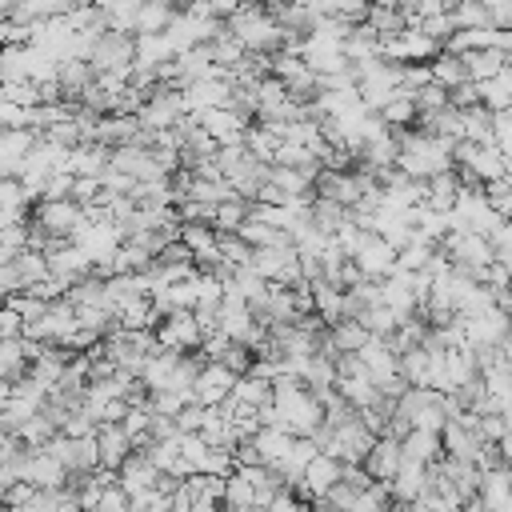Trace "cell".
Instances as JSON below:
<instances>
[{
  "label": "cell",
  "mask_w": 512,
  "mask_h": 512,
  "mask_svg": "<svg viewBox=\"0 0 512 512\" xmlns=\"http://www.w3.org/2000/svg\"><path fill=\"white\" fill-rule=\"evenodd\" d=\"M448 16H452V28H480V24H488L480 0H452Z\"/></svg>",
  "instance_id": "16"
},
{
  "label": "cell",
  "mask_w": 512,
  "mask_h": 512,
  "mask_svg": "<svg viewBox=\"0 0 512 512\" xmlns=\"http://www.w3.org/2000/svg\"><path fill=\"white\" fill-rule=\"evenodd\" d=\"M204 48H208V56H212V64H216V68H232V64H240V60L248 56V52H244V48H240L224 28H220L212 40H204Z\"/></svg>",
  "instance_id": "14"
},
{
  "label": "cell",
  "mask_w": 512,
  "mask_h": 512,
  "mask_svg": "<svg viewBox=\"0 0 512 512\" xmlns=\"http://www.w3.org/2000/svg\"><path fill=\"white\" fill-rule=\"evenodd\" d=\"M16 4H20V0H0V20H8V16L16 12Z\"/></svg>",
  "instance_id": "20"
},
{
  "label": "cell",
  "mask_w": 512,
  "mask_h": 512,
  "mask_svg": "<svg viewBox=\"0 0 512 512\" xmlns=\"http://www.w3.org/2000/svg\"><path fill=\"white\" fill-rule=\"evenodd\" d=\"M376 116H380L388 128H408V124H416V104H412L408 92H392V96L376 108Z\"/></svg>",
  "instance_id": "13"
},
{
  "label": "cell",
  "mask_w": 512,
  "mask_h": 512,
  "mask_svg": "<svg viewBox=\"0 0 512 512\" xmlns=\"http://www.w3.org/2000/svg\"><path fill=\"white\" fill-rule=\"evenodd\" d=\"M348 260L360 268L364 280H384V276H392V268H396V248H392L388 240H380L376 232H368V236L360 240V248H356Z\"/></svg>",
  "instance_id": "6"
},
{
  "label": "cell",
  "mask_w": 512,
  "mask_h": 512,
  "mask_svg": "<svg viewBox=\"0 0 512 512\" xmlns=\"http://www.w3.org/2000/svg\"><path fill=\"white\" fill-rule=\"evenodd\" d=\"M248 204H252V200H244V196L220 200V204H216V216H212V228H216V232H236L240 220L248 216Z\"/></svg>",
  "instance_id": "15"
},
{
  "label": "cell",
  "mask_w": 512,
  "mask_h": 512,
  "mask_svg": "<svg viewBox=\"0 0 512 512\" xmlns=\"http://www.w3.org/2000/svg\"><path fill=\"white\" fill-rule=\"evenodd\" d=\"M472 84H476V100H480L488 112L508 108V96H512V72H508V68H500V72L488 76V80H472Z\"/></svg>",
  "instance_id": "9"
},
{
  "label": "cell",
  "mask_w": 512,
  "mask_h": 512,
  "mask_svg": "<svg viewBox=\"0 0 512 512\" xmlns=\"http://www.w3.org/2000/svg\"><path fill=\"white\" fill-rule=\"evenodd\" d=\"M80 220H84V208L72 196H64V200H36L32 204V224L48 240H68L80 228Z\"/></svg>",
  "instance_id": "2"
},
{
  "label": "cell",
  "mask_w": 512,
  "mask_h": 512,
  "mask_svg": "<svg viewBox=\"0 0 512 512\" xmlns=\"http://www.w3.org/2000/svg\"><path fill=\"white\" fill-rule=\"evenodd\" d=\"M428 64V76L440 84V88H456V84H464L468 80V72H464V60L460 56H452V52H436L432 60H424Z\"/></svg>",
  "instance_id": "12"
},
{
  "label": "cell",
  "mask_w": 512,
  "mask_h": 512,
  "mask_svg": "<svg viewBox=\"0 0 512 512\" xmlns=\"http://www.w3.org/2000/svg\"><path fill=\"white\" fill-rule=\"evenodd\" d=\"M224 32L252 56H268L280 48L284 40V28L276 24V16L260 4V0H240V8L224 20Z\"/></svg>",
  "instance_id": "1"
},
{
  "label": "cell",
  "mask_w": 512,
  "mask_h": 512,
  "mask_svg": "<svg viewBox=\"0 0 512 512\" xmlns=\"http://www.w3.org/2000/svg\"><path fill=\"white\" fill-rule=\"evenodd\" d=\"M440 52V44H432L416 24H404L396 36L380 40V60H392V64H424Z\"/></svg>",
  "instance_id": "3"
},
{
  "label": "cell",
  "mask_w": 512,
  "mask_h": 512,
  "mask_svg": "<svg viewBox=\"0 0 512 512\" xmlns=\"http://www.w3.org/2000/svg\"><path fill=\"white\" fill-rule=\"evenodd\" d=\"M360 468H364L372 480H392V472L400 468V440L376 436V440L368 444V452L360 456Z\"/></svg>",
  "instance_id": "8"
},
{
  "label": "cell",
  "mask_w": 512,
  "mask_h": 512,
  "mask_svg": "<svg viewBox=\"0 0 512 512\" xmlns=\"http://www.w3.org/2000/svg\"><path fill=\"white\" fill-rule=\"evenodd\" d=\"M416 28H420V32H424L432 44H444V40L456 32L448 12H432V16H420V20H416Z\"/></svg>",
  "instance_id": "17"
},
{
  "label": "cell",
  "mask_w": 512,
  "mask_h": 512,
  "mask_svg": "<svg viewBox=\"0 0 512 512\" xmlns=\"http://www.w3.org/2000/svg\"><path fill=\"white\" fill-rule=\"evenodd\" d=\"M460 60H464L468 80H488L500 68H508V52H500V48H476V52H464Z\"/></svg>",
  "instance_id": "11"
},
{
  "label": "cell",
  "mask_w": 512,
  "mask_h": 512,
  "mask_svg": "<svg viewBox=\"0 0 512 512\" xmlns=\"http://www.w3.org/2000/svg\"><path fill=\"white\" fill-rule=\"evenodd\" d=\"M88 68L92 72H132V36L104 28L88 52Z\"/></svg>",
  "instance_id": "4"
},
{
  "label": "cell",
  "mask_w": 512,
  "mask_h": 512,
  "mask_svg": "<svg viewBox=\"0 0 512 512\" xmlns=\"http://www.w3.org/2000/svg\"><path fill=\"white\" fill-rule=\"evenodd\" d=\"M132 116H136V124H140V128H172V124L184 116L180 88H168V84L152 88V92L144 96V104H140Z\"/></svg>",
  "instance_id": "5"
},
{
  "label": "cell",
  "mask_w": 512,
  "mask_h": 512,
  "mask_svg": "<svg viewBox=\"0 0 512 512\" xmlns=\"http://www.w3.org/2000/svg\"><path fill=\"white\" fill-rule=\"evenodd\" d=\"M232 380H236V372H228L220 360H200V368L192 376V400L204 408H216L232 392Z\"/></svg>",
  "instance_id": "7"
},
{
  "label": "cell",
  "mask_w": 512,
  "mask_h": 512,
  "mask_svg": "<svg viewBox=\"0 0 512 512\" xmlns=\"http://www.w3.org/2000/svg\"><path fill=\"white\" fill-rule=\"evenodd\" d=\"M172 12H176V4H168V0H144L136 8V16H132V36H140V32H164L168 20H172Z\"/></svg>",
  "instance_id": "10"
},
{
  "label": "cell",
  "mask_w": 512,
  "mask_h": 512,
  "mask_svg": "<svg viewBox=\"0 0 512 512\" xmlns=\"http://www.w3.org/2000/svg\"><path fill=\"white\" fill-rule=\"evenodd\" d=\"M480 8H484L492 28H508L512 24V0H480Z\"/></svg>",
  "instance_id": "18"
},
{
  "label": "cell",
  "mask_w": 512,
  "mask_h": 512,
  "mask_svg": "<svg viewBox=\"0 0 512 512\" xmlns=\"http://www.w3.org/2000/svg\"><path fill=\"white\" fill-rule=\"evenodd\" d=\"M24 332V320L12 304H0V336H20Z\"/></svg>",
  "instance_id": "19"
}]
</instances>
